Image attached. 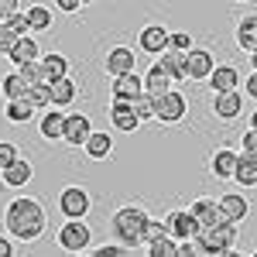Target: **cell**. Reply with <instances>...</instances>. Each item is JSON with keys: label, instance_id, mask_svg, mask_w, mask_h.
I'll return each instance as SVG.
<instances>
[{"label": "cell", "instance_id": "1", "mask_svg": "<svg viewBox=\"0 0 257 257\" xmlns=\"http://www.w3.org/2000/svg\"><path fill=\"white\" fill-rule=\"evenodd\" d=\"M4 226H7V233L21 243H31V240H38L45 233V226H48V216H45V206H41L38 199L31 196H18L11 199V206L4 209Z\"/></svg>", "mask_w": 257, "mask_h": 257}, {"label": "cell", "instance_id": "2", "mask_svg": "<svg viewBox=\"0 0 257 257\" xmlns=\"http://www.w3.org/2000/svg\"><path fill=\"white\" fill-rule=\"evenodd\" d=\"M148 226H151V216L144 206H120L113 219H110V230H113V240H117L123 250L131 247H148Z\"/></svg>", "mask_w": 257, "mask_h": 257}, {"label": "cell", "instance_id": "3", "mask_svg": "<svg viewBox=\"0 0 257 257\" xmlns=\"http://www.w3.org/2000/svg\"><path fill=\"white\" fill-rule=\"evenodd\" d=\"M192 243H196L202 254L223 257L226 250H233V243H237V226H233V223H223V226H216V230H199Z\"/></svg>", "mask_w": 257, "mask_h": 257}, {"label": "cell", "instance_id": "4", "mask_svg": "<svg viewBox=\"0 0 257 257\" xmlns=\"http://www.w3.org/2000/svg\"><path fill=\"white\" fill-rule=\"evenodd\" d=\"M55 240H59L62 250H72V254L79 257V250H86V247L93 243V230H89L82 219H76V223L65 219V223L59 226V237H55Z\"/></svg>", "mask_w": 257, "mask_h": 257}, {"label": "cell", "instance_id": "5", "mask_svg": "<svg viewBox=\"0 0 257 257\" xmlns=\"http://www.w3.org/2000/svg\"><path fill=\"white\" fill-rule=\"evenodd\" d=\"M59 209L65 219H86V213H89V192L82 189V185H69V189H62L59 196Z\"/></svg>", "mask_w": 257, "mask_h": 257}, {"label": "cell", "instance_id": "6", "mask_svg": "<svg viewBox=\"0 0 257 257\" xmlns=\"http://www.w3.org/2000/svg\"><path fill=\"white\" fill-rule=\"evenodd\" d=\"M165 223H168V233H172L175 243H189V240H196V233H199V223L189 209H172V213L165 216Z\"/></svg>", "mask_w": 257, "mask_h": 257}, {"label": "cell", "instance_id": "7", "mask_svg": "<svg viewBox=\"0 0 257 257\" xmlns=\"http://www.w3.org/2000/svg\"><path fill=\"white\" fill-rule=\"evenodd\" d=\"M134 65H138V55H134V48H127V45H117V48H110L106 52V59H103V69H106V76H131L134 72Z\"/></svg>", "mask_w": 257, "mask_h": 257}, {"label": "cell", "instance_id": "8", "mask_svg": "<svg viewBox=\"0 0 257 257\" xmlns=\"http://www.w3.org/2000/svg\"><path fill=\"white\" fill-rule=\"evenodd\" d=\"M168 38H172V31H168L165 24H144L141 35H138V45H141V52L161 59V55L168 52Z\"/></svg>", "mask_w": 257, "mask_h": 257}, {"label": "cell", "instance_id": "9", "mask_svg": "<svg viewBox=\"0 0 257 257\" xmlns=\"http://www.w3.org/2000/svg\"><path fill=\"white\" fill-rule=\"evenodd\" d=\"M189 213L196 216L199 230H216V226H223V223H226L223 209H219V202H213V199H196V202L189 206Z\"/></svg>", "mask_w": 257, "mask_h": 257}, {"label": "cell", "instance_id": "10", "mask_svg": "<svg viewBox=\"0 0 257 257\" xmlns=\"http://www.w3.org/2000/svg\"><path fill=\"white\" fill-rule=\"evenodd\" d=\"M185 113H189V99H185V93L172 89L168 96L158 99V120L161 123H178V120H185Z\"/></svg>", "mask_w": 257, "mask_h": 257}, {"label": "cell", "instance_id": "11", "mask_svg": "<svg viewBox=\"0 0 257 257\" xmlns=\"http://www.w3.org/2000/svg\"><path fill=\"white\" fill-rule=\"evenodd\" d=\"M237 165H240V155L233 151V148H216V151H213V158H209V172H213V178L233 182Z\"/></svg>", "mask_w": 257, "mask_h": 257}, {"label": "cell", "instance_id": "12", "mask_svg": "<svg viewBox=\"0 0 257 257\" xmlns=\"http://www.w3.org/2000/svg\"><path fill=\"white\" fill-rule=\"evenodd\" d=\"M144 93H148L151 99H161V96H168V93H172V76L161 69L158 59L151 62V69L144 72Z\"/></svg>", "mask_w": 257, "mask_h": 257}, {"label": "cell", "instance_id": "13", "mask_svg": "<svg viewBox=\"0 0 257 257\" xmlns=\"http://www.w3.org/2000/svg\"><path fill=\"white\" fill-rule=\"evenodd\" d=\"M216 202H219V209H223V216H226V223H233V226H240L247 219V213H250V202L240 192H223Z\"/></svg>", "mask_w": 257, "mask_h": 257}, {"label": "cell", "instance_id": "14", "mask_svg": "<svg viewBox=\"0 0 257 257\" xmlns=\"http://www.w3.org/2000/svg\"><path fill=\"white\" fill-rule=\"evenodd\" d=\"M93 138V123L86 113H65V144H82L86 148V141Z\"/></svg>", "mask_w": 257, "mask_h": 257}, {"label": "cell", "instance_id": "15", "mask_svg": "<svg viewBox=\"0 0 257 257\" xmlns=\"http://www.w3.org/2000/svg\"><path fill=\"white\" fill-rule=\"evenodd\" d=\"M113 99H120V103H134V99L144 96V76H138V72H131V76H120V79H113Z\"/></svg>", "mask_w": 257, "mask_h": 257}, {"label": "cell", "instance_id": "16", "mask_svg": "<svg viewBox=\"0 0 257 257\" xmlns=\"http://www.w3.org/2000/svg\"><path fill=\"white\" fill-rule=\"evenodd\" d=\"M185 59H189V79H196V82H206L213 76V69H216L213 52H206V48H192Z\"/></svg>", "mask_w": 257, "mask_h": 257}, {"label": "cell", "instance_id": "17", "mask_svg": "<svg viewBox=\"0 0 257 257\" xmlns=\"http://www.w3.org/2000/svg\"><path fill=\"white\" fill-rule=\"evenodd\" d=\"M213 113H216V120H223V123L237 120L240 113H243V96H240V93H219V96H213Z\"/></svg>", "mask_w": 257, "mask_h": 257}, {"label": "cell", "instance_id": "18", "mask_svg": "<svg viewBox=\"0 0 257 257\" xmlns=\"http://www.w3.org/2000/svg\"><path fill=\"white\" fill-rule=\"evenodd\" d=\"M110 123L117 127V131H123V134H134L141 127L138 113H134V103H120V99H113V106H110Z\"/></svg>", "mask_w": 257, "mask_h": 257}, {"label": "cell", "instance_id": "19", "mask_svg": "<svg viewBox=\"0 0 257 257\" xmlns=\"http://www.w3.org/2000/svg\"><path fill=\"white\" fill-rule=\"evenodd\" d=\"M209 82H213V96H219V93H237V86H240L237 65H216Z\"/></svg>", "mask_w": 257, "mask_h": 257}, {"label": "cell", "instance_id": "20", "mask_svg": "<svg viewBox=\"0 0 257 257\" xmlns=\"http://www.w3.org/2000/svg\"><path fill=\"white\" fill-rule=\"evenodd\" d=\"M233 41H237L243 52H257V14H243L237 21V31H233Z\"/></svg>", "mask_w": 257, "mask_h": 257}, {"label": "cell", "instance_id": "21", "mask_svg": "<svg viewBox=\"0 0 257 257\" xmlns=\"http://www.w3.org/2000/svg\"><path fill=\"white\" fill-rule=\"evenodd\" d=\"M41 72H45V82H48V86L69 79V59H65L62 52H48V55L41 59Z\"/></svg>", "mask_w": 257, "mask_h": 257}, {"label": "cell", "instance_id": "22", "mask_svg": "<svg viewBox=\"0 0 257 257\" xmlns=\"http://www.w3.org/2000/svg\"><path fill=\"white\" fill-rule=\"evenodd\" d=\"M7 59L18 65V72L24 69V65H31V62H41V48H38V41L31 38V35H28V38H21L18 45H14V52H11Z\"/></svg>", "mask_w": 257, "mask_h": 257}, {"label": "cell", "instance_id": "23", "mask_svg": "<svg viewBox=\"0 0 257 257\" xmlns=\"http://www.w3.org/2000/svg\"><path fill=\"white\" fill-rule=\"evenodd\" d=\"M38 131H41V138H48V141H62V138H65V113H62V110H48V113H41Z\"/></svg>", "mask_w": 257, "mask_h": 257}, {"label": "cell", "instance_id": "24", "mask_svg": "<svg viewBox=\"0 0 257 257\" xmlns=\"http://www.w3.org/2000/svg\"><path fill=\"white\" fill-rule=\"evenodd\" d=\"M158 62H161V69L172 76V82H185V79H189V59H185V55H178V52H165Z\"/></svg>", "mask_w": 257, "mask_h": 257}, {"label": "cell", "instance_id": "25", "mask_svg": "<svg viewBox=\"0 0 257 257\" xmlns=\"http://www.w3.org/2000/svg\"><path fill=\"white\" fill-rule=\"evenodd\" d=\"M233 182H237L240 189H257V155H240Z\"/></svg>", "mask_w": 257, "mask_h": 257}, {"label": "cell", "instance_id": "26", "mask_svg": "<svg viewBox=\"0 0 257 257\" xmlns=\"http://www.w3.org/2000/svg\"><path fill=\"white\" fill-rule=\"evenodd\" d=\"M0 175H4V185H7V189H24V185L31 182V175H35V168L21 158L18 165H11V168H7V172H0Z\"/></svg>", "mask_w": 257, "mask_h": 257}, {"label": "cell", "instance_id": "27", "mask_svg": "<svg viewBox=\"0 0 257 257\" xmlns=\"http://www.w3.org/2000/svg\"><path fill=\"white\" fill-rule=\"evenodd\" d=\"M48 93H52V106L62 110V106H69V103L76 99L79 89H76V82H72V79H62V82H52V86H48Z\"/></svg>", "mask_w": 257, "mask_h": 257}, {"label": "cell", "instance_id": "28", "mask_svg": "<svg viewBox=\"0 0 257 257\" xmlns=\"http://www.w3.org/2000/svg\"><path fill=\"white\" fill-rule=\"evenodd\" d=\"M110 151H113V138L103 134V131H93V138L86 141V155H89L93 161H103Z\"/></svg>", "mask_w": 257, "mask_h": 257}, {"label": "cell", "instance_id": "29", "mask_svg": "<svg viewBox=\"0 0 257 257\" xmlns=\"http://www.w3.org/2000/svg\"><path fill=\"white\" fill-rule=\"evenodd\" d=\"M0 86H4V96H7V103L24 99V93H28V82H24V76H21V72H7V76L0 79Z\"/></svg>", "mask_w": 257, "mask_h": 257}, {"label": "cell", "instance_id": "30", "mask_svg": "<svg viewBox=\"0 0 257 257\" xmlns=\"http://www.w3.org/2000/svg\"><path fill=\"white\" fill-rule=\"evenodd\" d=\"M24 18L31 24V31H48V28H52V11H48L45 4H31V7L24 11Z\"/></svg>", "mask_w": 257, "mask_h": 257}, {"label": "cell", "instance_id": "31", "mask_svg": "<svg viewBox=\"0 0 257 257\" xmlns=\"http://www.w3.org/2000/svg\"><path fill=\"white\" fill-rule=\"evenodd\" d=\"M24 103H28L31 110H48V106H52V93H48V86H28Z\"/></svg>", "mask_w": 257, "mask_h": 257}, {"label": "cell", "instance_id": "32", "mask_svg": "<svg viewBox=\"0 0 257 257\" xmlns=\"http://www.w3.org/2000/svg\"><path fill=\"white\" fill-rule=\"evenodd\" d=\"M134 113H138L141 123H144V120H158V99H151L144 93L141 99H134Z\"/></svg>", "mask_w": 257, "mask_h": 257}, {"label": "cell", "instance_id": "33", "mask_svg": "<svg viewBox=\"0 0 257 257\" xmlns=\"http://www.w3.org/2000/svg\"><path fill=\"white\" fill-rule=\"evenodd\" d=\"M148 257H178V243L172 237L155 240V243H148Z\"/></svg>", "mask_w": 257, "mask_h": 257}, {"label": "cell", "instance_id": "34", "mask_svg": "<svg viewBox=\"0 0 257 257\" xmlns=\"http://www.w3.org/2000/svg\"><path fill=\"white\" fill-rule=\"evenodd\" d=\"M196 45H192V35L189 31H172V38H168V52H178V55H189Z\"/></svg>", "mask_w": 257, "mask_h": 257}, {"label": "cell", "instance_id": "35", "mask_svg": "<svg viewBox=\"0 0 257 257\" xmlns=\"http://www.w3.org/2000/svg\"><path fill=\"white\" fill-rule=\"evenodd\" d=\"M31 113H35V110H31L24 99H14V103H7V120H11V123H28V120H31Z\"/></svg>", "mask_w": 257, "mask_h": 257}, {"label": "cell", "instance_id": "36", "mask_svg": "<svg viewBox=\"0 0 257 257\" xmlns=\"http://www.w3.org/2000/svg\"><path fill=\"white\" fill-rule=\"evenodd\" d=\"M21 155H18V148L11 144V141H0V172H7L11 165H18Z\"/></svg>", "mask_w": 257, "mask_h": 257}, {"label": "cell", "instance_id": "37", "mask_svg": "<svg viewBox=\"0 0 257 257\" xmlns=\"http://www.w3.org/2000/svg\"><path fill=\"white\" fill-rule=\"evenodd\" d=\"M21 76H24V82H28V86H48V82H45V72H41V62L24 65V69H21Z\"/></svg>", "mask_w": 257, "mask_h": 257}, {"label": "cell", "instance_id": "38", "mask_svg": "<svg viewBox=\"0 0 257 257\" xmlns=\"http://www.w3.org/2000/svg\"><path fill=\"white\" fill-rule=\"evenodd\" d=\"M18 41H21V35H14L7 24H0V55H11Z\"/></svg>", "mask_w": 257, "mask_h": 257}, {"label": "cell", "instance_id": "39", "mask_svg": "<svg viewBox=\"0 0 257 257\" xmlns=\"http://www.w3.org/2000/svg\"><path fill=\"white\" fill-rule=\"evenodd\" d=\"M165 237H172V233H168V223H165V219H151V226H148V243L165 240Z\"/></svg>", "mask_w": 257, "mask_h": 257}, {"label": "cell", "instance_id": "40", "mask_svg": "<svg viewBox=\"0 0 257 257\" xmlns=\"http://www.w3.org/2000/svg\"><path fill=\"white\" fill-rule=\"evenodd\" d=\"M7 28H11L14 35H21V38H28V31H31V24H28V18H24V11H21L18 18H11V21H7Z\"/></svg>", "mask_w": 257, "mask_h": 257}, {"label": "cell", "instance_id": "41", "mask_svg": "<svg viewBox=\"0 0 257 257\" xmlns=\"http://www.w3.org/2000/svg\"><path fill=\"white\" fill-rule=\"evenodd\" d=\"M240 155H257V131H250V127L240 138Z\"/></svg>", "mask_w": 257, "mask_h": 257}, {"label": "cell", "instance_id": "42", "mask_svg": "<svg viewBox=\"0 0 257 257\" xmlns=\"http://www.w3.org/2000/svg\"><path fill=\"white\" fill-rule=\"evenodd\" d=\"M18 14H21V7L14 0H0V24H7V21L18 18Z\"/></svg>", "mask_w": 257, "mask_h": 257}, {"label": "cell", "instance_id": "43", "mask_svg": "<svg viewBox=\"0 0 257 257\" xmlns=\"http://www.w3.org/2000/svg\"><path fill=\"white\" fill-rule=\"evenodd\" d=\"M93 257H123V247L120 243H103L99 250H93Z\"/></svg>", "mask_w": 257, "mask_h": 257}, {"label": "cell", "instance_id": "44", "mask_svg": "<svg viewBox=\"0 0 257 257\" xmlns=\"http://www.w3.org/2000/svg\"><path fill=\"white\" fill-rule=\"evenodd\" d=\"M178 257H206V254H202L196 243L189 240V243H178Z\"/></svg>", "mask_w": 257, "mask_h": 257}, {"label": "cell", "instance_id": "45", "mask_svg": "<svg viewBox=\"0 0 257 257\" xmlns=\"http://www.w3.org/2000/svg\"><path fill=\"white\" fill-rule=\"evenodd\" d=\"M243 93H247L250 99H257V72H250V76L243 79Z\"/></svg>", "mask_w": 257, "mask_h": 257}, {"label": "cell", "instance_id": "46", "mask_svg": "<svg viewBox=\"0 0 257 257\" xmlns=\"http://www.w3.org/2000/svg\"><path fill=\"white\" fill-rule=\"evenodd\" d=\"M59 11H65V14H76V11H82L79 0H59Z\"/></svg>", "mask_w": 257, "mask_h": 257}, {"label": "cell", "instance_id": "47", "mask_svg": "<svg viewBox=\"0 0 257 257\" xmlns=\"http://www.w3.org/2000/svg\"><path fill=\"white\" fill-rule=\"evenodd\" d=\"M0 257H14V243L7 237H0Z\"/></svg>", "mask_w": 257, "mask_h": 257}, {"label": "cell", "instance_id": "48", "mask_svg": "<svg viewBox=\"0 0 257 257\" xmlns=\"http://www.w3.org/2000/svg\"><path fill=\"white\" fill-rule=\"evenodd\" d=\"M250 131H257V110L250 113Z\"/></svg>", "mask_w": 257, "mask_h": 257}, {"label": "cell", "instance_id": "49", "mask_svg": "<svg viewBox=\"0 0 257 257\" xmlns=\"http://www.w3.org/2000/svg\"><path fill=\"white\" fill-rule=\"evenodd\" d=\"M223 257H240V250H226V254H223Z\"/></svg>", "mask_w": 257, "mask_h": 257}, {"label": "cell", "instance_id": "50", "mask_svg": "<svg viewBox=\"0 0 257 257\" xmlns=\"http://www.w3.org/2000/svg\"><path fill=\"white\" fill-rule=\"evenodd\" d=\"M250 65H254V72H257V52H254V55H250Z\"/></svg>", "mask_w": 257, "mask_h": 257}, {"label": "cell", "instance_id": "51", "mask_svg": "<svg viewBox=\"0 0 257 257\" xmlns=\"http://www.w3.org/2000/svg\"><path fill=\"white\" fill-rule=\"evenodd\" d=\"M79 257H93V254H79Z\"/></svg>", "mask_w": 257, "mask_h": 257}, {"label": "cell", "instance_id": "52", "mask_svg": "<svg viewBox=\"0 0 257 257\" xmlns=\"http://www.w3.org/2000/svg\"><path fill=\"white\" fill-rule=\"evenodd\" d=\"M250 257H257V250H254V254H250Z\"/></svg>", "mask_w": 257, "mask_h": 257}]
</instances>
